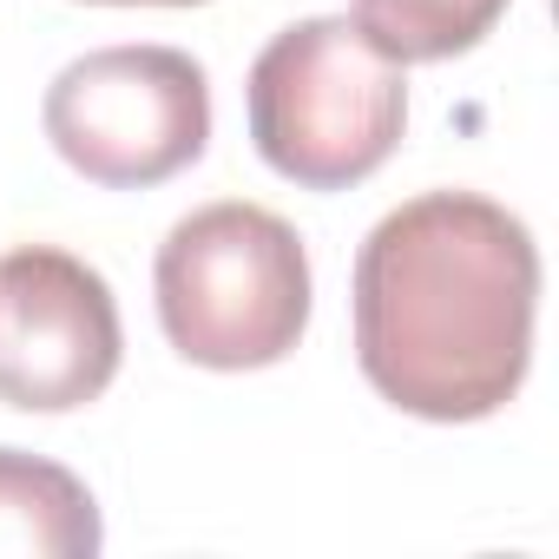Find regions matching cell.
Listing matches in <instances>:
<instances>
[{
	"label": "cell",
	"instance_id": "cell-1",
	"mask_svg": "<svg viewBox=\"0 0 559 559\" xmlns=\"http://www.w3.org/2000/svg\"><path fill=\"white\" fill-rule=\"evenodd\" d=\"M356 362L421 421H487L533 369L539 250L480 191H421L356 250Z\"/></svg>",
	"mask_w": 559,
	"mask_h": 559
},
{
	"label": "cell",
	"instance_id": "cell-2",
	"mask_svg": "<svg viewBox=\"0 0 559 559\" xmlns=\"http://www.w3.org/2000/svg\"><path fill=\"white\" fill-rule=\"evenodd\" d=\"M243 112L263 165L304 191H349L389 165L408 132L402 60L349 14L284 27L243 80Z\"/></svg>",
	"mask_w": 559,
	"mask_h": 559
},
{
	"label": "cell",
	"instance_id": "cell-3",
	"mask_svg": "<svg viewBox=\"0 0 559 559\" xmlns=\"http://www.w3.org/2000/svg\"><path fill=\"white\" fill-rule=\"evenodd\" d=\"M152 290L185 362L270 369L310 330V250L276 211L224 198L171 224Z\"/></svg>",
	"mask_w": 559,
	"mask_h": 559
},
{
	"label": "cell",
	"instance_id": "cell-4",
	"mask_svg": "<svg viewBox=\"0 0 559 559\" xmlns=\"http://www.w3.org/2000/svg\"><path fill=\"white\" fill-rule=\"evenodd\" d=\"M47 139L93 185H165L211 145V80L178 47H99L47 86Z\"/></svg>",
	"mask_w": 559,
	"mask_h": 559
},
{
	"label": "cell",
	"instance_id": "cell-5",
	"mask_svg": "<svg viewBox=\"0 0 559 559\" xmlns=\"http://www.w3.org/2000/svg\"><path fill=\"white\" fill-rule=\"evenodd\" d=\"M126 356L112 284L73 250L27 243L0 257V402L67 415L112 389Z\"/></svg>",
	"mask_w": 559,
	"mask_h": 559
},
{
	"label": "cell",
	"instance_id": "cell-6",
	"mask_svg": "<svg viewBox=\"0 0 559 559\" xmlns=\"http://www.w3.org/2000/svg\"><path fill=\"white\" fill-rule=\"evenodd\" d=\"M99 546H106V526L73 467L0 448V552L8 559H93Z\"/></svg>",
	"mask_w": 559,
	"mask_h": 559
},
{
	"label": "cell",
	"instance_id": "cell-7",
	"mask_svg": "<svg viewBox=\"0 0 559 559\" xmlns=\"http://www.w3.org/2000/svg\"><path fill=\"white\" fill-rule=\"evenodd\" d=\"M507 0H356V27L402 67L454 60L493 34Z\"/></svg>",
	"mask_w": 559,
	"mask_h": 559
},
{
	"label": "cell",
	"instance_id": "cell-8",
	"mask_svg": "<svg viewBox=\"0 0 559 559\" xmlns=\"http://www.w3.org/2000/svg\"><path fill=\"white\" fill-rule=\"evenodd\" d=\"M99 8H204V0H99Z\"/></svg>",
	"mask_w": 559,
	"mask_h": 559
}]
</instances>
